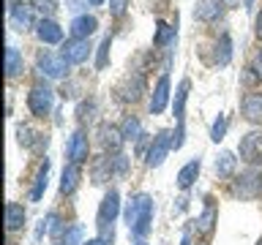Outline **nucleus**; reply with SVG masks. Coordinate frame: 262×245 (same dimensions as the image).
Listing matches in <instances>:
<instances>
[{
	"label": "nucleus",
	"instance_id": "nucleus-15",
	"mask_svg": "<svg viewBox=\"0 0 262 245\" xmlns=\"http://www.w3.org/2000/svg\"><path fill=\"white\" fill-rule=\"evenodd\" d=\"M90 175H93V183L96 185H104L106 180H110L115 175V163H112V155H98V158H93V163H90Z\"/></svg>",
	"mask_w": 262,
	"mask_h": 245
},
{
	"label": "nucleus",
	"instance_id": "nucleus-38",
	"mask_svg": "<svg viewBox=\"0 0 262 245\" xmlns=\"http://www.w3.org/2000/svg\"><path fill=\"white\" fill-rule=\"evenodd\" d=\"M251 71H254V77H257V82H262V49L257 55H254V63H251Z\"/></svg>",
	"mask_w": 262,
	"mask_h": 245
},
{
	"label": "nucleus",
	"instance_id": "nucleus-41",
	"mask_svg": "<svg viewBox=\"0 0 262 245\" xmlns=\"http://www.w3.org/2000/svg\"><path fill=\"white\" fill-rule=\"evenodd\" d=\"M180 245H191V226L183 232V240H180Z\"/></svg>",
	"mask_w": 262,
	"mask_h": 245
},
{
	"label": "nucleus",
	"instance_id": "nucleus-42",
	"mask_svg": "<svg viewBox=\"0 0 262 245\" xmlns=\"http://www.w3.org/2000/svg\"><path fill=\"white\" fill-rule=\"evenodd\" d=\"M82 245H106V242L101 240V237H96V240H85V242H82Z\"/></svg>",
	"mask_w": 262,
	"mask_h": 245
},
{
	"label": "nucleus",
	"instance_id": "nucleus-26",
	"mask_svg": "<svg viewBox=\"0 0 262 245\" xmlns=\"http://www.w3.org/2000/svg\"><path fill=\"white\" fill-rule=\"evenodd\" d=\"M47 177H49V161L44 158V163H41V169L36 175V183L30 188V202H41V196L47 191Z\"/></svg>",
	"mask_w": 262,
	"mask_h": 245
},
{
	"label": "nucleus",
	"instance_id": "nucleus-7",
	"mask_svg": "<svg viewBox=\"0 0 262 245\" xmlns=\"http://www.w3.org/2000/svg\"><path fill=\"white\" fill-rule=\"evenodd\" d=\"M120 212V193L115 191V188H110V191L104 193L101 204H98V229H106L115 224V218H118Z\"/></svg>",
	"mask_w": 262,
	"mask_h": 245
},
{
	"label": "nucleus",
	"instance_id": "nucleus-11",
	"mask_svg": "<svg viewBox=\"0 0 262 245\" xmlns=\"http://www.w3.org/2000/svg\"><path fill=\"white\" fill-rule=\"evenodd\" d=\"M98 142H101L104 150H110L112 155L120 153L123 142H126V136H123V131L118 126H110V122H104L101 128H98Z\"/></svg>",
	"mask_w": 262,
	"mask_h": 245
},
{
	"label": "nucleus",
	"instance_id": "nucleus-4",
	"mask_svg": "<svg viewBox=\"0 0 262 245\" xmlns=\"http://www.w3.org/2000/svg\"><path fill=\"white\" fill-rule=\"evenodd\" d=\"M172 150V131H159V134L153 136V142H150V150H147L145 155V163L150 169H159L164 161H167V155Z\"/></svg>",
	"mask_w": 262,
	"mask_h": 245
},
{
	"label": "nucleus",
	"instance_id": "nucleus-30",
	"mask_svg": "<svg viewBox=\"0 0 262 245\" xmlns=\"http://www.w3.org/2000/svg\"><path fill=\"white\" fill-rule=\"evenodd\" d=\"M229 60H232V38L224 33V36L216 41V63L219 65H227Z\"/></svg>",
	"mask_w": 262,
	"mask_h": 245
},
{
	"label": "nucleus",
	"instance_id": "nucleus-37",
	"mask_svg": "<svg viewBox=\"0 0 262 245\" xmlns=\"http://www.w3.org/2000/svg\"><path fill=\"white\" fill-rule=\"evenodd\" d=\"M183 122H178V131L175 134H172V150H180V147H183Z\"/></svg>",
	"mask_w": 262,
	"mask_h": 245
},
{
	"label": "nucleus",
	"instance_id": "nucleus-45",
	"mask_svg": "<svg viewBox=\"0 0 262 245\" xmlns=\"http://www.w3.org/2000/svg\"><path fill=\"white\" fill-rule=\"evenodd\" d=\"M221 3H224V6H232V3H235V0H221Z\"/></svg>",
	"mask_w": 262,
	"mask_h": 245
},
{
	"label": "nucleus",
	"instance_id": "nucleus-17",
	"mask_svg": "<svg viewBox=\"0 0 262 245\" xmlns=\"http://www.w3.org/2000/svg\"><path fill=\"white\" fill-rule=\"evenodd\" d=\"M221 14H224V3L221 0H200L194 8V16L200 22H216Z\"/></svg>",
	"mask_w": 262,
	"mask_h": 245
},
{
	"label": "nucleus",
	"instance_id": "nucleus-25",
	"mask_svg": "<svg viewBox=\"0 0 262 245\" xmlns=\"http://www.w3.org/2000/svg\"><path fill=\"white\" fill-rule=\"evenodd\" d=\"M216 207H213V202L205 204V210H202V215L194 220V229L196 232H202V234H210L213 232V226H216Z\"/></svg>",
	"mask_w": 262,
	"mask_h": 245
},
{
	"label": "nucleus",
	"instance_id": "nucleus-16",
	"mask_svg": "<svg viewBox=\"0 0 262 245\" xmlns=\"http://www.w3.org/2000/svg\"><path fill=\"white\" fill-rule=\"evenodd\" d=\"M16 139H19V144L25 150H41V147H47V134H38V131H33L30 126L16 128Z\"/></svg>",
	"mask_w": 262,
	"mask_h": 245
},
{
	"label": "nucleus",
	"instance_id": "nucleus-22",
	"mask_svg": "<svg viewBox=\"0 0 262 245\" xmlns=\"http://www.w3.org/2000/svg\"><path fill=\"white\" fill-rule=\"evenodd\" d=\"M172 41H175V28H172V24H167L164 19H156V36H153V46H156V49H164V46H169Z\"/></svg>",
	"mask_w": 262,
	"mask_h": 245
},
{
	"label": "nucleus",
	"instance_id": "nucleus-13",
	"mask_svg": "<svg viewBox=\"0 0 262 245\" xmlns=\"http://www.w3.org/2000/svg\"><path fill=\"white\" fill-rule=\"evenodd\" d=\"M169 104V77L164 74V77L156 82L153 87V95H150V114H161L164 109H167Z\"/></svg>",
	"mask_w": 262,
	"mask_h": 245
},
{
	"label": "nucleus",
	"instance_id": "nucleus-23",
	"mask_svg": "<svg viewBox=\"0 0 262 245\" xmlns=\"http://www.w3.org/2000/svg\"><path fill=\"white\" fill-rule=\"evenodd\" d=\"M11 24H14L16 30H28L30 24H33V11H30V6H25V3L11 6Z\"/></svg>",
	"mask_w": 262,
	"mask_h": 245
},
{
	"label": "nucleus",
	"instance_id": "nucleus-27",
	"mask_svg": "<svg viewBox=\"0 0 262 245\" xmlns=\"http://www.w3.org/2000/svg\"><path fill=\"white\" fill-rule=\"evenodd\" d=\"M22 74V52L16 46H6V77H19Z\"/></svg>",
	"mask_w": 262,
	"mask_h": 245
},
{
	"label": "nucleus",
	"instance_id": "nucleus-5",
	"mask_svg": "<svg viewBox=\"0 0 262 245\" xmlns=\"http://www.w3.org/2000/svg\"><path fill=\"white\" fill-rule=\"evenodd\" d=\"M52 104H55V93L47 85H33L30 87V93H28V109L36 114V117H47V114L52 112Z\"/></svg>",
	"mask_w": 262,
	"mask_h": 245
},
{
	"label": "nucleus",
	"instance_id": "nucleus-9",
	"mask_svg": "<svg viewBox=\"0 0 262 245\" xmlns=\"http://www.w3.org/2000/svg\"><path fill=\"white\" fill-rule=\"evenodd\" d=\"M60 55L69 60V65L85 63L88 57H90V41H88V38H69V41H63Z\"/></svg>",
	"mask_w": 262,
	"mask_h": 245
},
{
	"label": "nucleus",
	"instance_id": "nucleus-2",
	"mask_svg": "<svg viewBox=\"0 0 262 245\" xmlns=\"http://www.w3.org/2000/svg\"><path fill=\"white\" fill-rule=\"evenodd\" d=\"M232 193L237 196V199H243V202L257 199V196L262 193V169L259 166H249L246 172H241V175H235Z\"/></svg>",
	"mask_w": 262,
	"mask_h": 245
},
{
	"label": "nucleus",
	"instance_id": "nucleus-33",
	"mask_svg": "<svg viewBox=\"0 0 262 245\" xmlns=\"http://www.w3.org/2000/svg\"><path fill=\"white\" fill-rule=\"evenodd\" d=\"M227 134V114H219L216 120H213V128H210V139L213 142H221Z\"/></svg>",
	"mask_w": 262,
	"mask_h": 245
},
{
	"label": "nucleus",
	"instance_id": "nucleus-46",
	"mask_svg": "<svg viewBox=\"0 0 262 245\" xmlns=\"http://www.w3.org/2000/svg\"><path fill=\"white\" fill-rule=\"evenodd\" d=\"M251 3H254V0H246V6H249V8H251Z\"/></svg>",
	"mask_w": 262,
	"mask_h": 245
},
{
	"label": "nucleus",
	"instance_id": "nucleus-18",
	"mask_svg": "<svg viewBox=\"0 0 262 245\" xmlns=\"http://www.w3.org/2000/svg\"><path fill=\"white\" fill-rule=\"evenodd\" d=\"M79 180H82V166L79 163H66L63 166V175H60V193H74L79 188Z\"/></svg>",
	"mask_w": 262,
	"mask_h": 245
},
{
	"label": "nucleus",
	"instance_id": "nucleus-21",
	"mask_svg": "<svg viewBox=\"0 0 262 245\" xmlns=\"http://www.w3.org/2000/svg\"><path fill=\"white\" fill-rule=\"evenodd\" d=\"M22 226H25V207L19 202H8L6 204V229L8 232H16Z\"/></svg>",
	"mask_w": 262,
	"mask_h": 245
},
{
	"label": "nucleus",
	"instance_id": "nucleus-43",
	"mask_svg": "<svg viewBox=\"0 0 262 245\" xmlns=\"http://www.w3.org/2000/svg\"><path fill=\"white\" fill-rule=\"evenodd\" d=\"M69 8H74V11H77V8H82V6H79V0H69Z\"/></svg>",
	"mask_w": 262,
	"mask_h": 245
},
{
	"label": "nucleus",
	"instance_id": "nucleus-31",
	"mask_svg": "<svg viewBox=\"0 0 262 245\" xmlns=\"http://www.w3.org/2000/svg\"><path fill=\"white\" fill-rule=\"evenodd\" d=\"M85 242V226L82 224H71L63 232V245H82Z\"/></svg>",
	"mask_w": 262,
	"mask_h": 245
},
{
	"label": "nucleus",
	"instance_id": "nucleus-48",
	"mask_svg": "<svg viewBox=\"0 0 262 245\" xmlns=\"http://www.w3.org/2000/svg\"><path fill=\"white\" fill-rule=\"evenodd\" d=\"M137 245H145V242H137Z\"/></svg>",
	"mask_w": 262,
	"mask_h": 245
},
{
	"label": "nucleus",
	"instance_id": "nucleus-40",
	"mask_svg": "<svg viewBox=\"0 0 262 245\" xmlns=\"http://www.w3.org/2000/svg\"><path fill=\"white\" fill-rule=\"evenodd\" d=\"M254 36L262 41V11L257 14V22H254Z\"/></svg>",
	"mask_w": 262,
	"mask_h": 245
},
{
	"label": "nucleus",
	"instance_id": "nucleus-28",
	"mask_svg": "<svg viewBox=\"0 0 262 245\" xmlns=\"http://www.w3.org/2000/svg\"><path fill=\"white\" fill-rule=\"evenodd\" d=\"M188 87H191V82L183 79L175 90V104H172V112H175V120L183 122V109H186V98H188Z\"/></svg>",
	"mask_w": 262,
	"mask_h": 245
},
{
	"label": "nucleus",
	"instance_id": "nucleus-8",
	"mask_svg": "<svg viewBox=\"0 0 262 245\" xmlns=\"http://www.w3.org/2000/svg\"><path fill=\"white\" fill-rule=\"evenodd\" d=\"M66 155H69V163H85L90 158V142L85 136V131H74L66 142Z\"/></svg>",
	"mask_w": 262,
	"mask_h": 245
},
{
	"label": "nucleus",
	"instance_id": "nucleus-32",
	"mask_svg": "<svg viewBox=\"0 0 262 245\" xmlns=\"http://www.w3.org/2000/svg\"><path fill=\"white\" fill-rule=\"evenodd\" d=\"M110 49H112V38L106 36L101 44H98V55H96V68L98 71L106 68V63H110Z\"/></svg>",
	"mask_w": 262,
	"mask_h": 245
},
{
	"label": "nucleus",
	"instance_id": "nucleus-14",
	"mask_svg": "<svg viewBox=\"0 0 262 245\" xmlns=\"http://www.w3.org/2000/svg\"><path fill=\"white\" fill-rule=\"evenodd\" d=\"M241 112H243V120L249 122H262V93H246L243 101H241Z\"/></svg>",
	"mask_w": 262,
	"mask_h": 245
},
{
	"label": "nucleus",
	"instance_id": "nucleus-24",
	"mask_svg": "<svg viewBox=\"0 0 262 245\" xmlns=\"http://www.w3.org/2000/svg\"><path fill=\"white\" fill-rule=\"evenodd\" d=\"M213 166H216V175H219V177H232V175H235V166H237V158H235V153H229V150H221Z\"/></svg>",
	"mask_w": 262,
	"mask_h": 245
},
{
	"label": "nucleus",
	"instance_id": "nucleus-47",
	"mask_svg": "<svg viewBox=\"0 0 262 245\" xmlns=\"http://www.w3.org/2000/svg\"><path fill=\"white\" fill-rule=\"evenodd\" d=\"M257 245H262V237H259V240H257Z\"/></svg>",
	"mask_w": 262,
	"mask_h": 245
},
{
	"label": "nucleus",
	"instance_id": "nucleus-3",
	"mask_svg": "<svg viewBox=\"0 0 262 245\" xmlns=\"http://www.w3.org/2000/svg\"><path fill=\"white\" fill-rule=\"evenodd\" d=\"M237 155H241V161L249 163V166H262V128H254V131L241 136Z\"/></svg>",
	"mask_w": 262,
	"mask_h": 245
},
{
	"label": "nucleus",
	"instance_id": "nucleus-12",
	"mask_svg": "<svg viewBox=\"0 0 262 245\" xmlns=\"http://www.w3.org/2000/svg\"><path fill=\"white\" fill-rule=\"evenodd\" d=\"M36 36L44 41V44H63V28L49 16H41L36 22Z\"/></svg>",
	"mask_w": 262,
	"mask_h": 245
},
{
	"label": "nucleus",
	"instance_id": "nucleus-1",
	"mask_svg": "<svg viewBox=\"0 0 262 245\" xmlns=\"http://www.w3.org/2000/svg\"><path fill=\"white\" fill-rule=\"evenodd\" d=\"M123 215H126V224L131 229V234L142 240V237H147L150 224H153V199L147 193H137L134 199H128Z\"/></svg>",
	"mask_w": 262,
	"mask_h": 245
},
{
	"label": "nucleus",
	"instance_id": "nucleus-36",
	"mask_svg": "<svg viewBox=\"0 0 262 245\" xmlns=\"http://www.w3.org/2000/svg\"><path fill=\"white\" fill-rule=\"evenodd\" d=\"M131 0H110V14L112 16H123L126 14V8H128Z\"/></svg>",
	"mask_w": 262,
	"mask_h": 245
},
{
	"label": "nucleus",
	"instance_id": "nucleus-10",
	"mask_svg": "<svg viewBox=\"0 0 262 245\" xmlns=\"http://www.w3.org/2000/svg\"><path fill=\"white\" fill-rule=\"evenodd\" d=\"M118 93H120V101L137 104L139 98L145 95V79H142V74H131V77H126V79H123V85L118 87Z\"/></svg>",
	"mask_w": 262,
	"mask_h": 245
},
{
	"label": "nucleus",
	"instance_id": "nucleus-6",
	"mask_svg": "<svg viewBox=\"0 0 262 245\" xmlns=\"http://www.w3.org/2000/svg\"><path fill=\"white\" fill-rule=\"evenodd\" d=\"M36 65H38V71L44 74V77H49V79H63L66 74H69V60H66L63 55H55V52H38V60H36Z\"/></svg>",
	"mask_w": 262,
	"mask_h": 245
},
{
	"label": "nucleus",
	"instance_id": "nucleus-35",
	"mask_svg": "<svg viewBox=\"0 0 262 245\" xmlns=\"http://www.w3.org/2000/svg\"><path fill=\"white\" fill-rule=\"evenodd\" d=\"M112 163H115V175H126V172H128V155L115 153L112 155Z\"/></svg>",
	"mask_w": 262,
	"mask_h": 245
},
{
	"label": "nucleus",
	"instance_id": "nucleus-49",
	"mask_svg": "<svg viewBox=\"0 0 262 245\" xmlns=\"http://www.w3.org/2000/svg\"><path fill=\"white\" fill-rule=\"evenodd\" d=\"M19 3H22V0H19Z\"/></svg>",
	"mask_w": 262,
	"mask_h": 245
},
{
	"label": "nucleus",
	"instance_id": "nucleus-20",
	"mask_svg": "<svg viewBox=\"0 0 262 245\" xmlns=\"http://www.w3.org/2000/svg\"><path fill=\"white\" fill-rule=\"evenodd\" d=\"M96 28H98L96 16L82 14V16H77V19L71 22V38H90L96 33Z\"/></svg>",
	"mask_w": 262,
	"mask_h": 245
},
{
	"label": "nucleus",
	"instance_id": "nucleus-19",
	"mask_svg": "<svg viewBox=\"0 0 262 245\" xmlns=\"http://www.w3.org/2000/svg\"><path fill=\"white\" fill-rule=\"evenodd\" d=\"M200 169H202V161H200V158H191L183 169L178 172V188H180V191H188V188L196 183V177H200Z\"/></svg>",
	"mask_w": 262,
	"mask_h": 245
},
{
	"label": "nucleus",
	"instance_id": "nucleus-34",
	"mask_svg": "<svg viewBox=\"0 0 262 245\" xmlns=\"http://www.w3.org/2000/svg\"><path fill=\"white\" fill-rule=\"evenodd\" d=\"M93 112H96V101H82V104H79V109H77V117H79V122L93 120Z\"/></svg>",
	"mask_w": 262,
	"mask_h": 245
},
{
	"label": "nucleus",
	"instance_id": "nucleus-29",
	"mask_svg": "<svg viewBox=\"0 0 262 245\" xmlns=\"http://www.w3.org/2000/svg\"><path fill=\"white\" fill-rule=\"evenodd\" d=\"M120 131H123V136H126L128 142H139V139L145 136L142 134V122H139V117H134V114H128V117L123 120Z\"/></svg>",
	"mask_w": 262,
	"mask_h": 245
},
{
	"label": "nucleus",
	"instance_id": "nucleus-39",
	"mask_svg": "<svg viewBox=\"0 0 262 245\" xmlns=\"http://www.w3.org/2000/svg\"><path fill=\"white\" fill-rule=\"evenodd\" d=\"M38 6H41V11H44V8H47V11H55L57 0H38Z\"/></svg>",
	"mask_w": 262,
	"mask_h": 245
},
{
	"label": "nucleus",
	"instance_id": "nucleus-44",
	"mask_svg": "<svg viewBox=\"0 0 262 245\" xmlns=\"http://www.w3.org/2000/svg\"><path fill=\"white\" fill-rule=\"evenodd\" d=\"M104 3V0H90V6H101Z\"/></svg>",
	"mask_w": 262,
	"mask_h": 245
}]
</instances>
